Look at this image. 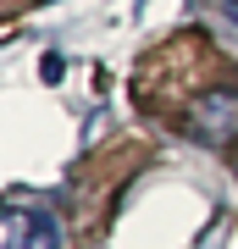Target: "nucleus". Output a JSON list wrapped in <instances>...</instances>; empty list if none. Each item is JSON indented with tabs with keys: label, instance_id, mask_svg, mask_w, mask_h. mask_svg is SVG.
<instances>
[{
	"label": "nucleus",
	"instance_id": "obj_1",
	"mask_svg": "<svg viewBox=\"0 0 238 249\" xmlns=\"http://www.w3.org/2000/svg\"><path fill=\"white\" fill-rule=\"evenodd\" d=\"M183 133L205 144V150H221V144L238 139V89L233 83H216V89H205L194 106L183 116Z\"/></svg>",
	"mask_w": 238,
	"mask_h": 249
},
{
	"label": "nucleus",
	"instance_id": "obj_2",
	"mask_svg": "<svg viewBox=\"0 0 238 249\" xmlns=\"http://www.w3.org/2000/svg\"><path fill=\"white\" fill-rule=\"evenodd\" d=\"M0 249H61V232H55V222L44 211H17V205H6Z\"/></svg>",
	"mask_w": 238,
	"mask_h": 249
},
{
	"label": "nucleus",
	"instance_id": "obj_3",
	"mask_svg": "<svg viewBox=\"0 0 238 249\" xmlns=\"http://www.w3.org/2000/svg\"><path fill=\"white\" fill-rule=\"evenodd\" d=\"M227 11H238V0H227Z\"/></svg>",
	"mask_w": 238,
	"mask_h": 249
}]
</instances>
